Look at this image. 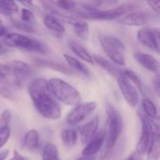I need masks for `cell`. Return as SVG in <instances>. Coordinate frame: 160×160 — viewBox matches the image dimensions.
<instances>
[{
	"label": "cell",
	"mask_w": 160,
	"mask_h": 160,
	"mask_svg": "<svg viewBox=\"0 0 160 160\" xmlns=\"http://www.w3.org/2000/svg\"><path fill=\"white\" fill-rule=\"evenodd\" d=\"M28 93L35 109L43 118L54 121L61 117L60 105L51 93L46 79L33 80L28 85Z\"/></svg>",
	"instance_id": "cell-1"
},
{
	"label": "cell",
	"mask_w": 160,
	"mask_h": 160,
	"mask_svg": "<svg viewBox=\"0 0 160 160\" xmlns=\"http://www.w3.org/2000/svg\"><path fill=\"white\" fill-rule=\"evenodd\" d=\"M106 128L105 131V147L100 157L104 156L112 149L119 141L123 130V119L119 111L111 103L106 102Z\"/></svg>",
	"instance_id": "cell-2"
},
{
	"label": "cell",
	"mask_w": 160,
	"mask_h": 160,
	"mask_svg": "<svg viewBox=\"0 0 160 160\" xmlns=\"http://www.w3.org/2000/svg\"><path fill=\"white\" fill-rule=\"evenodd\" d=\"M48 86L55 99L67 106L74 107L82 101L80 92L72 84L60 78L49 79Z\"/></svg>",
	"instance_id": "cell-3"
},
{
	"label": "cell",
	"mask_w": 160,
	"mask_h": 160,
	"mask_svg": "<svg viewBox=\"0 0 160 160\" xmlns=\"http://www.w3.org/2000/svg\"><path fill=\"white\" fill-rule=\"evenodd\" d=\"M3 43L8 47L17 48L22 51L39 54H45L48 51L45 44H43L41 41L20 33H7L3 37Z\"/></svg>",
	"instance_id": "cell-4"
},
{
	"label": "cell",
	"mask_w": 160,
	"mask_h": 160,
	"mask_svg": "<svg viewBox=\"0 0 160 160\" xmlns=\"http://www.w3.org/2000/svg\"><path fill=\"white\" fill-rule=\"evenodd\" d=\"M140 121H141V136L140 140L137 142L136 152L141 156L146 154L154 137L158 134V126L155 122V120L146 116L142 112H138Z\"/></svg>",
	"instance_id": "cell-5"
},
{
	"label": "cell",
	"mask_w": 160,
	"mask_h": 160,
	"mask_svg": "<svg viewBox=\"0 0 160 160\" xmlns=\"http://www.w3.org/2000/svg\"><path fill=\"white\" fill-rule=\"evenodd\" d=\"M99 41L103 51L113 64L118 67L126 66V59L124 55L126 47L120 38L113 36L103 35L99 38Z\"/></svg>",
	"instance_id": "cell-6"
},
{
	"label": "cell",
	"mask_w": 160,
	"mask_h": 160,
	"mask_svg": "<svg viewBox=\"0 0 160 160\" xmlns=\"http://www.w3.org/2000/svg\"><path fill=\"white\" fill-rule=\"evenodd\" d=\"M97 102L88 101L84 103H79L74 106L73 109L68 113L66 117V122L68 126L75 127L85 121L97 109Z\"/></svg>",
	"instance_id": "cell-7"
},
{
	"label": "cell",
	"mask_w": 160,
	"mask_h": 160,
	"mask_svg": "<svg viewBox=\"0 0 160 160\" xmlns=\"http://www.w3.org/2000/svg\"><path fill=\"white\" fill-rule=\"evenodd\" d=\"M116 80L120 92L127 103L130 107H136L140 100V93L135 85L123 74V71L119 76L116 77Z\"/></svg>",
	"instance_id": "cell-8"
},
{
	"label": "cell",
	"mask_w": 160,
	"mask_h": 160,
	"mask_svg": "<svg viewBox=\"0 0 160 160\" xmlns=\"http://www.w3.org/2000/svg\"><path fill=\"white\" fill-rule=\"evenodd\" d=\"M159 38L158 28L144 27L137 32V39L140 43L157 53L159 52Z\"/></svg>",
	"instance_id": "cell-9"
},
{
	"label": "cell",
	"mask_w": 160,
	"mask_h": 160,
	"mask_svg": "<svg viewBox=\"0 0 160 160\" xmlns=\"http://www.w3.org/2000/svg\"><path fill=\"white\" fill-rule=\"evenodd\" d=\"M7 66L8 67L11 76L14 78L13 82L17 86H20L23 80L31 76L33 73L32 67L29 64L21 60L10 61L7 64Z\"/></svg>",
	"instance_id": "cell-10"
},
{
	"label": "cell",
	"mask_w": 160,
	"mask_h": 160,
	"mask_svg": "<svg viewBox=\"0 0 160 160\" xmlns=\"http://www.w3.org/2000/svg\"><path fill=\"white\" fill-rule=\"evenodd\" d=\"M131 10V7L128 5L124 6H116L114 8L104 9V10H98L97 12L91 14L88 20H95V21H113L118 20L125 14L128 13Z\"/></svg>",
	"instance_id": "cell-11"
},
{
	"label": "cell",
	"mask_w": 160,
	"mask_h": 160,
	"mask_svg": "<svg viewBox=\"0 0 160 160\" xmlns=\"http://www.w3.org/2000/svg\"><path fill=\"white\" fill-rule=\"evenodd\" d=\"M117 21L119 23L127 26H143L151 21V18L150 15L145 12L129 11Z\"/></svg>",
	"instance_id": "cell-12"
},
{
	"label": "cell",
	"mask_w": 160,
	"mask_h": 160,
	"mask_svg": "<svg viewBox=\"0 0 160 160\" xmlns=\"http://www.w3.org/2000/svg\"><path fill=\"white\" fill-rule=\"evenodd\" d=\"M99 126V120L98 117H95L89 122L79 126L77 128V132L79 135V138L81 140V142L82 144H86L98 132Z\"/></svg>",
	"instance_id": "cell-13"
},
{
	"label": "cell",
	"mask_w": 160,
	"mask_h": 160,
	"mask_svg": "<svg viewBox=\"0 0 160 160\" xmlns=\"http://www.w3.org/2000/svg\"><path fill=\"white\" fill-rule=\"evenodd\" d=\"M105 143V131L101 129L98 131L96 135L85 144L82 151V156H96Z\"/></svg>",
	"instance_id": "cell-14"
},
{
	"label": "cell",
	"mask_w": 160,
	"mask_h": 160,
	"mask_svg": "<svg viewBox=\"0 0 160 160\" xmlns=\"http://www.w3.org/2000/svg\"><path fill=\"white\" fill-rule=\"evenodd\" d=\"M134 58L142 68H144L148 71L155 73V74L158 73L159 62L152 54L145 53V52H135Z\"/></svg>",
	"instance_id": "cell-15"
},
{
	"label": "cell",
	"mask_w": 160,
	"mask_h": 160,
	"mask_svg": "<svg viewBox=\"0 0 160 160\" xmlns=\"http://www.w3.org/2000/svg\"><path fill=\"white\" fill-rule=\"evenodd\" d=\"M35 63L37 66L38 67H43V68H47L55 71H58L60 73L66 74V75H71L74 73V71L68 66H65L61 63L52 61V60H47V59H40V58H36L35 59Z\"/></svg>",
	"instance_id": "cell-16"
},
{
	"label": "cell",
	"mask_w": 160,
	"mask_h": 160,
	"mask_svg": "<svg viewBox=\"0 0 160 160\" xmlns=\"http://www.w3.org/2000/svg\"><path fill=\"white\" fill-rule=\"evenodd\" d=\"M93 60H94L95 64L99 66L101 68H103L105 71H107L110 75H112L114 78L119 76L123 71V69H121L118 66H116L115 64H113L112 62H111L110 60H108V59H106V58H104L102 56L94 55Z\"/></svg>",
	"instance_id": "cell-17"
},
{
	"label": "cell",
	"mask_w": 160,
	"mask_h": 160,
	"mask_svg": "<svg viewBox=\"0 0 160 160\" xmlns=\"http://www.w3.org/2000/svg\"><path fill=\"white\" fill-rule=\"evenodd\" d=\"M23 145L26 150L34 153L39 149L40 145V136L37 129H29L23 138Z\"/></svg>",
	"instance_id": "cell-18"
},
{
	"label": "cell",
	"mask_w": 160,
	"mask_h": 160,
	"mask_svg": "<svg viewBox=\"0 0 160 160\" xmlns=\"http://www.w3.org/2000/svg\"><path fill=\"white\" fill-rule=\"evenodd\" d=\"M69 24L72 25L75 35L81 39H87L89 37V24L85 20L79 19L73 16Z\"/></svg>",
	"instance_id": "cell-19"
},
{
	"label": "cell",
	"mask_w": 160,
	"mask_h": 160,
	"mask_svg": "<svg viewBox=\"0 0 160 160\" xmlns=\"http://www.w3.org/2000/svg\"><path fill=\"white\" fill-rule=\"evenodd\" d=\"M64 58L68 64V66L74 71V72H78L85 77H90V70L88 69V68L83 64L82 63L80 60H78L77 58H75L74 56L70 55V54H68V53H65L64 54Z\"/></svg>",
	"instance_id": "cell-20"
},
{
	"label": "cell",
	"mask_w": 160,
	"mask_h": 160,
	"mask_svg": "<svg viewBox=\"0 0 160 160\" xmlns=\"http://www.w3.org/2000/svg\"><path fill=\"white\" fill-rule=\"evenodd\" d=\"M43 24L47 29L50 31H52L56 34H64L66 32V28L63 25V23L54 16L52 14H46L43 17Z\"/></svg>",
	"instance_id": "cell-21"
},
{
	"label": "cell",
	"mask_w": 160,
	"mask_h": 160,
	"mask_svg": "<svg viewBox=\"0 0 160 160\" xmlns=\"http://www.w3.org/2000/svg\"><path fill=\"white\" fill-rule=\"evenodd\" d=\"M69 47L70 50L82 60H83L84 62L88 63V64H95L94 60H93V56L91 55V53L87 51V49H85L82 44L76 42V41H70L69 42Z\"/></svg>",
	"instance_id": "cell-22"
},
{
	"label": "cell",
	"mask_w": 160,
	"mask_h": 160,
	"mask_svg": "<svg viewBox=\"0 0 160 160\" xmlns=\"http://www.w3.org/2000/svg\"><path fill=\"white\" fill-rule=\"evenodd\" d=\"M60 139L62 143L68 147L72 148L78 142V132L75 128H65L60 133Z\"/></svg>",
	"instance_id": "cell-23"
},
{
	"label": "cell",
	"mask_w": 160,
	"mask_h": 160,
	"mask_svg": "<svg viewBox=\"0 0 160 160\" xmlns=\"http://www.w3.org/2000/svg\"><path fill=\"white\" fill-rule=\"evenodd\" d=\"M141 105H142V112L146 116H148L149 118H151L153 120H158V107L156 106V104L150 98L144 97L141 101Z\"/></svg>",
	"instance_id": "cell-24"
},
{
	"label": "cell",
	"mask_w": 160,
	"mask_h": 160,
	"mask_svg": "<svg viewBox=\"0 0 160 160\" xmlns=\"http://www.w3.org/2000/svg\"><path fill=\"white\" fill-rule=\"evenodd\" d=\"M19 12L18 4L12 0H0V13L6 16L15 15Z\"/></svg>",
	"instance_id": "cell-25"
},
{
	"label": "cell",
	"mask_w": 160,
	"mask_h": 160,
	"mask_svg": "<svg viewBox=\"0 0 160 160\" xmlns=\"http://www.w3.org/2000/svg\"><path fill=\"white\" fill-rule=\"evenodd\" d=\"M147 157L145 160H159L160 157V142L159 135H156L146 152Z\"/></svg>",
	"instance_id": "cell-26"
},
{
	"label": "cell",
	"mask_w": 160,
	"mask_h": 160,
	"mask_svg": "<svg viewBox=\"0 0 160 160\" xmlns=\"http://www.w3.org/2000/svg\"><path fill=\"white\" fill-rule=\"evenodd\" d=\"M59 158V152L57 146L52 142H48L43 146L41 158L42 160H53Z\"/></svg>",
	"instance_id": "cell-27"
},
{
	"label": "cell",
	"mask_w": 160,
	"mask_h": 160,
	"mask_svg": "<svg viewBox=\"0 0 160 160\" xmlns=\"http://www.w3.org/2000/svg\"><path fill=\"white\" fill-rule=\"evenodd\" d=\"M123 74L135 85V87L137 88L139 93H141L143 96H145L142 82L141 78L139 77V75L135 71H133L131 69H123Z\"/></svg>",
	"instance_id": "cell-28"
},
{
	"label": "cell",
	"mask_w": 160,
	"mask_h": 160,
	"mask_svg": "<svg viewBox=\"0 0 160 160\" xmlns=\"http://www.w3.org/2000/svg\"><path fill=\"white\" fill-rule=\"evenodd\" d=\"M21 21H22L23 22H26L30 25H34L37 22L36 17L34 12L27 8H23L21 10Z\"/></svg>",
	"instance_id": "cell-29"
},
{
	"label": "cell",
	"mask_w": 160,
	"mask_h": 160,
	"mask_svg": "<svg viewBox=\"0 0 160 160\" xmlns=\"http://www.w3.org/2000/svg\"><path fill=\"white\" fill-rule=\"evenodd\" d=\"M55 5L60 9L64 11H70V12L75 10L77 7V4L74 0H56Z\"/></svg>",
	"instance_id": "cell-30"
},
{
	"label": "cell",
	"mask_w": 160,
	"mask_h": 160,
	"mask_svg": "<svg viewBox=\"0 0 160 160\" xmlns=\"http://www.w3.org/2000/svg\"><path fill=\"white\" fill-rule=\"evenodd\" d=\"M11 135V129L9 126H2L0 127V149L4 147L8 142Z\"/></svg>",
	"instance_id": "cell-31"
},
{
	"label": "cell",
	"mask_w": 160,
	"mask_h": 160,
	"mask_svg": "<svg viewBox=\"0 0 160 160\" xmlns=\"http://www.w3.org/2000/svg\"><path fill=\"white\" fill-rule=\"evenodd\" d=\"M12 25L23 32H27V33H36V29L33 25H30L26 22H23L22 21H18V20H12Z\"/></svg>",
	"instance_id": "cell-32"
},
{
	"label": "cell",
	"mask_w": 160,
	"mask_h": 160,
	"mask_svg": "<svg viewBox=\"0 0 160 160\" xmlns=\"http://www.w3.org/2000/svg\"><path fill=\"white\" fill-rule=\"evenodd\" d=\"M9 77H11V73L8 67L0 63V83L2 85H7L8 83Z\"/></svg>",
	"instance_id": "cell-33"
},
{
	"label": "cell",
	"mask_w": 160,
	"mask_h": 160,
	"mask_svg": "<svg viewBox=\"0 0 160 160\" xmlns=\"http://www.w3.org/2000/svg\"><path fill=\"white\" fill-rule=\"evenodd\" d=\"M0 97L10 101H14L16 99L11 90L8 87H7V85H2V84H0Z\"/></svg>",
	"instance_id": "cell-34"
},
{
	"label": "cell",
	"mask_w": 160,
	"mask_h": 160,
	"mask_svg": "<svg viewBox=\"0 0 160 160\" xmlns=\"http://www.w3.org/2000/svg\"><path fill=\"white\" fill-rule=\"evenodd\" d=\"M10 122H11V112L6 109L0 115V127L9 126Z\"/></svg>",
	"instance_id": "cell-35"
},
{
	"label": "cell",
	"mask_w": 160,
	"mask_h": 160,
	"mask_svg": "<svg viewBox=\"0 0 160 160\" xmlns=\"http://www.w3.org/2000/svg\"><path fill=\"white\" fill-rule=\"evenodd\" d=\"M147 4L157 15H159L160 0H147Z\"/></svg>",
	"instance_id": "cell-36"
},
{
	"label": "cell",
	"mask_w": 160,
	"mask_h": 160,
	"mask_svg": "<svg viewBox=\"0 0 160 160\" xmlns=\"http://www.w3.org/2000/svg\"><path fill=\"white\" fill-rule=\"evenodd\" d=\"M12 1H14L16 3H20L22 6H24V8H31L35 7L33 4V0H12Z\"/></svg>",
	"instance_id": "cell-37"
},
{
	"label": "cell",
	"mask_w": 160,
	"mask_h": 160,
	"mask_svg": "<svg viewBox=\"0 0 160 160\" xmlns=\"http://www.w3.org/2000/svg\"><path fill=\"white\" fill-rule=\"evenodd\" d=\"M10 160H29V158H27L26 157L21 155L18 151L15 150V151L13 152V156H12V158H10Z\"/></svg>",
	"instance_id": "cell-38"
},
{
	"label": "cell",
	"mask_w": 160,
	"mask_h": 160,
	"mask_svg": "<svg viewBox=\"0 0 160 160\" xmlns=\"http://www.w3.org/2000/svg\"><path fill=\"white\" fill-rule=\"evenodd\" d=\"M142 156H141L140 154H138V153L135 151V152H133L132 154H130V155H129L125 160H142Z\"/></svg>",
	"instance_id": "cell-39"
},
{
	"label": "cell",
	"mask_w": 160,
	"mask_h": 160,
	"mask_svg": "<svg viewBox=\"0 0 160 160\" xmlns=\"http://www.w3.org/2000/svg\"><path fill=\"white\" fill-rule=\"evenodd\" d=\"M105 5L109 6V7H112V8H114L117 6L118 4V0H101Z\"/></svg>",
	"instance_id": "cell-40"
},
{
	"label": "cell",
	"mask_w": 160,
	"mask_h": 160,
	"mask_svg": "<svg viewBox=\"0 0 160 160\" xmlns=\"http://www.w3.org/2000/svg\"><path fill=\"white\" fill-rule=\"evenodd\" d=\"M7 33H8V30H7V28L5 27V25L3 24L2 20L0 19V38H3Z\"/></svg>",
	"instance_id": "cell-41"
},
{
	"label": "cell",
	"mask_w": 160,
	"mask_h": 160,
	"mask_svg": "<svg viewBox=\"0 0 160 160\" xmlns=\"http://www.w3.org/2000/svg\"><path fill=\"white\" fill-rule=\"evenodd\" d=\"M9 151L8 150H3L2 152H0V160H6L7 158L8 157Z\"/></svg>",
	"instance_id": "cell-42"
},
{
	"label": "cell",
	"mask_w": 160,
	"mask_h": 160,
	"mask_svg": "<svg viewBox=\"0 0 160 160\" xmlns=\"http://www.w3.org/2000/svg\"><path fill=\"white\" fill-rule=\"evenodd\" d=\"M76 160H96L95 156H82L81 158H79Z\"/></svg>",
	"instance_id": "cell-43"
},
{
	"label": "cell",
	"mask_w": 160,
	"mask_h": 160,
	"mask_svg": "<svg viewBox=\"0 0 160 160\" xmlns=\"http://www.w3.org/2000/svg\"><path fill=\"white\" fill-rule=\"evenodd\" d=\"M154 84H155V88H156L157 93H158L159 92V80H158V77L156 78V80L154 82Z\"/></svg>",
	"instance_id": "cell-44"
},
{
	"label": "cell",
	"mask_w": 160,
	"mask_h": 160,
	"mask_svg": "<svg viewBox=\"0 0 160 160\" xmlns=\"http://www.w3.org/2000/svg\"><path fill=\"white\" fill-rule=\"evenodd\" d=\"M5 51V49H4V47L2 46V44L0 43V52H4Z\"/></svg>",
	"instance_id": "cell-45"
},
{
	"label": "cell",
	"mask_w": 160,
	"mask_h": 160,
	"mask_svg": "<svg viewBox=\"0 0 160 160\" xmlns=\"http://www.w3.org/2000/svg\"><path fill=\"white\" fill-rule=\"evenodd\" d=\"M53 160H60V158H56V159H53Z\"/></svg>",
	"instance_id": "cell-46"
}]
</instances>
